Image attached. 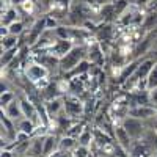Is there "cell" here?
Here are the masks:
<instances>
[{
    "label": "cell",
    "instance_id": "1",
    "mask_svg": "<svg viewBox=\"0 0 157 157\" xmlns=\"http://www.w3.org/2000/svg\"><path fill=\"white\" fill-rule=\"evenodd\" d=\"M86 58V44H78V46H74L66 55L63 58H60V71L69 74L75 66L80 64V61H83Z\"/></svg>",
    "mask_w": 157,
    "mask_h": 157
},
{
    "label": "cell",
    "instance_id": "2",
    "mask_svg": "<svg viewBox=\"0 0 157 157\" xmlns=\"http://www.w3.org/2000/svg\"><path fill=\"white\" fill-rule=\"evenodd\" d=\"M24 74H25V78H27L30 83L39 85L43 80H47L49 78L50 71L41 63H33V64H27V66H25Z\"/></svg>",
    "mask_w": 157,
    "mask_h": 157
},
{
    "label": "cell",
    "instance_id": "3",
    "mask_svg": "<svg viewBox=\"0 0 157 157\" xmlns=\"http://www.w3.org/2000/svg\"><path fill=\"white\" fill-rule=\"evenodd\" d=\"M123 127L126 129V132L130 135V138H132L134 141H138L146 134V123L141 121V120H137V118H132V116L124 118Z\"/></svg>",
    "mask_w": 157,
    "mask_h": 157
},
{
    "label": "cell",
    "instance_id": "4",
    "mask_svg": "<svg viewBox=\"0 0 157 157\" xmlns=\"http://www.w3.org/2000/svg\"><path fill=\"white\" fill-rule=\"evenodd\" d=\"M63 113L72 120H77L83 115V104L80 102V99L72 94L63 96Z\"/></svg>",
    "mask_w": 157,
    "mask_h": 157
},
{
    "label": "cell",
    "instance_id": "5",
    "mask_svg": "<svg viewBox=\"0 0 157 157\" xmlns=\"http://www.w3.org/2000/svg\"><path fill=\"white\" fill-rule=\"evenodd\" d=\"M19 102H21V107H22V113H24V118L30 120L33 124H36L38 127H43L41 126V120H39V113H38V107L36 104H33L27 94H21L19 98Z\"/></svg>",
    "mask_w": 157,
    "mask_h": 157
},
{
    "label": "cell",
    "instance_id": "6",
    "mask_svg": "<svg viewBox=\"0 0 157 157\" xmlns=\"http://www.w3.org/2000/svg\"><path fill=\"white\" fill-rule=\"evenodd\" d=\"M127 116L137 118V120L141 121H149L157 116V110L154 105H135L127 110Z\"/></svg>",
    "mask_w": 157,
    "mask_h": 157
},
{
    "label": "cell",
    "instance_id": "7",
    "mask_svg": "<svg viewBox=\"0 0 157 157\" xmlns=\"http://www.w3.org/2000/svg\"><path fill=\"white\" fill-rule=\"evenodd\" d=\"M86 60H90L93 64H102L104 63V50L102 44L96 39L90 41L86 44Z\"/></svg>",
    "mask_w": 157,
    "mask_h": 157
},
{
    "label": "cell",
    "instance_id": "8",
    "mask_svg": "<svg viewBox=\"0 0 157 157\" xmlns=\"http://www.w3.org/2000/svg\"><path fill=\"white\" fill-rule=\"evenodd\" d=\"M74 46L75 44L71 41V39H61V38H58L55 41V44L47 50V54H50L52 57H55V58L60 60V58H63L64 55H66Z\"/></svg>",
    "mask_w": 157,
    "mask_h": 157
},
{
    "label": "cell",
    "instance_id": "9",
    "mask_svg": "<svg viewBox=\"0 0 157 157\" xmlns=\"http://www.w3.org/2000/svg\"><path fill=\"white\" fill-rule=\"evenodd\" d=\"M112 38H113V25L109 22H101L94 30V39L102 44L112 41Z\"/></svg>",
    "mask_w": 157,
    "mask_h": 157
},
{
    "label": "cell",
    "instance_id": "10",
    "mask_svg": "<svg viewBox=\"0 0 157 157\" xmlns=\"http://www.w3.org/2000/svg\"><path fill=\"white\" fill-rule=\"evenodd\" d=\"M2 112L10 118V120H13L14 123H19L21 120H24V113H22V107H21V102L19 99L16 98L14 101H13L10 105H6L5 109H2Z\"/></svg>",
    "mask_w": 157,
    "mask_h": 157
},
{
    "label": "cell",
    "instance_id": "11",
    "mask_svg": "<svg viewBox=\"0 0 157 157\" xmlns=\"http://www.w3.org/2000/svg\"><path fill=\"white\" fill-rule=\"evenodd\" d=\"M44 141H46V135H35L30 140V148H29V155L33 157H44Z\"/></svg>",
    "mask_w": 157,
    "mask_h": 157
},
{
    "label": "cell",
    "instance_id": "12",
    "mask_svg": "<svg viewBox=\"0 0 157 157\" xmlns=\"http://www.w3.org/2000/svg\"><path fill=\"white\" fill-rule=\"evenodd\" d=\"M115 140H116L118 145L123 146L126 151H129L130 148H132V143H134V140L130 138V135L126 132V129L123 127V124L120 127H115Z\"/></svg>",
    "mask_w": 157,
    "mask_h": 157
},
{
    "label": "cell",
    "instance_id": "13",
    "mask_svg": "<svg viewBox=\"0 0 157 157\" xmlns=\"http://www.w3.org/2000/svg\"><path fill=\"white\" fill-rule=\"evenodd\" d=\"M21 10L17 6H10L6 10H2V25L3 27H10L13 22L21 19Z\"/></svg>",
    "mask_w": 157,
    "mask_h": 157
},
{
    "label": "cell",
    "instance_id": "14",
    "mask_svg": "<svg viewBox=\"0 0 157 157\" xmlns=\"http://www.w3.org/2000/svg\"><path fill=\"white\" fill-rule=\"evenodd\" d=\"M46 110L50 116V121L57 118L61 112H63V96L61 98H55V99H50V101H46Z\"/></svg>",
    "mask_w": 157,
    "mask_h": 157
},
{
    "label": "cell",
    "instance_id": "15",
    "mask_svg": "<svg viewBox=\"0 0 157 157\" xmlns=\"http://www.w3.org/2000/svg\"><path fill=\"white\" fill-rule=\"evenodd\" d=\"M99 16H101V22H109L112 24L113 21H118V14L113 3H107L99 8Z\"/></svg>",
    "mask_w": 157,
    "mask_h": 157
},
{
    "label": "cell",
    "instance_id": "16",
    "mask_svg": "<svg viewBox=\"0 0 157 157\" xmlns=\"http://www.w3.org/2000/svg\"><path fill=\"white\" fill-rule=\"evenodd\" d=\"M58 143H60V137H57L55 134H47L44 141V157H49L50 154L58 151Z\"/></svg>",
    "mask_w": 157,
    "mask_h": 157
},
{
    "label": "cell",
    "instance_id": "17",
    "mask_svg": "<svg viewBox=\"0 0 157 157\" xmlns=\"http://www.w3.org/2000/svg\"><path fill=\"white\" fill-rule=\"evenodd\" d=\"M78 145V141L77 138L74 137H69V135H63L60 137V143H58V149L61 151H66V152H72Z\"/></svg>",
    "mask_w": 157,
    "mask_h": 157
},
{
    "label": "cell",
    "instance_id": "18",
    "mask_svg": "<svg viewBox=\"0 0 157 157\" xmlns=\"http://www.w3.org/2000/svg\"><path fill=\"white\" fill-rule=\"evenodd\" d=\"M19 52H21V46L13 47V49H8V50H2V58H0L2 68H8V66H10V63L19 55Z\"/></svg>",
    "mask_w": 157,
    "mask_h": 157
},
{
    "label": "cell",
    "instance_id": "19",
    "mask_svg": "<svg viewBox=\"0 0 157 157\" xmlns=\"http://www.w3.org/2000/svg\"><path fill=\"white\" fill-rule=\"evenodd\" d=\"M2 50H8V49H13V47H17L21 46V36H16V35H5L2 36Z\"/></svg>",
    "mask_w": 157,
    "mask_h": 157
},
{
    "label": "cell",
    "instance_id": "20",
    "mask_svg": "<svg viewBox=\"0 0 157 157\" xmlns=\"http://www.w3.org/2000/svg\"><path fill=\"white\" fill-rule=\"evenodd\" d=\"M93 140H94V135H93V130H90V129H83V132L78 135V138H77L78 145L88 146V148H91V145H93Z\"/></svg>",
    "mask_w": 157,
    "mask_h": 157
},
{
    "label": "cell",
    "instance_id": "21",
    "mask_svg": "<svg viewBox=\"0 0 157 157\" xmlns=\"http://www.w3.org/2000/svg\"><path fill=\"white\" fill-rule=\"evenodd\" d=\"M8 32H10L11 35L22 36L25 32H27V29H25V24H24V21H22V19H19V21L13 22V24L10 25V27H8Z\"/></svg>",
    "mask_w": 157,
    "mask_h": 157
},
{
    "label": "cell",
    "instance_id": "22",
    "mask_svg": "<svg viewBox=\"0 0 157 157\" xmlns=\"http://www.w3.org/2000/svg\"><path fill=\"white\" fill-rule=\"evenodd\" d=\"M146 86H148V91H152L157 88V61L154 63V66L146 78Z\"/></svg>",
    "mask_w": 157,
    "mask_h": 157
},
{
    "label": "cell",
    "instance_id": "23",
    "mask_svg": "<svg viewBox=\"0 0 157 157\" xmlns=\"http://www.w3.org/2000/svg\"><path fill=\"white\" fill-rule=\"evenodd\" d=\"M17 96L13 93V91L10 90V91H5V93H2V98H0V104H2V109H5L6 105H10V104L14 101Z\"/></svg>",
    "mask_w": 157,
    "mask_h": 157
},
{
    "label": "cell",
    "instance_id": "24",
    "mask_svg": "<svg viewBox=\"0 0 157 157\" xmlns=\"http://www.w3.org/2000/svg\"><path fill=\"white\" fill-rule=\"evenodd\" d=\"M91 151L88 146H82V145H77V148L72 151V157H90Z\"/></svg>",
    "mask_w": 157,
    "mask_h": 157
},
{
    "label": "cell",
    "instance_id": "25",
    "mask_svg": "<svg viewBox=\"0 0 157 157\" xmlns=\"http://www.w3.org/2000/svg\"><path fill=\"white\" fill-rule=\"evenodd\" d=\"M130 151H132V157H148V155H149L145 145H137L135 149L130 148Z\"/></svg>",
    "mask_w": 157,
    "mask_h": 157
},
{
    "label": "cell",
    "instance_id": "26",
    "mask_svg": "<svg viewBox=\"0 0 157 157\" xmlns=\"http://www.w3.org/2000/svg\"><path fill=\"white\" fill-rule=\"evenodd\" d=\"M49 157H72V152H66V151L58 149V151H55L54 154H50Z\"/></svg>",
    "mask_w": 157,
    "mask_h": 157
},
{
    "label": "cell",
    "instance_id": "27",
    "mask_svg": "<svg viewBox=\"0 0 157 157\" xmlns=\"http://www.w3.org/2000/svg\"><path fill=\"white\" fill-rule=\"evenodd\" d=\"M0 157H16V155H14V152H13L11 149L5 148V149H2V152H0Z\"/></svg>",
    "mask_w": 157,
    "mask_h": 157
},
{
    "label": "cell",
    "instance_id": "28",
    "mask_svg": "<svg viewBox=\"0 0 157 157\" xmlns=\"http://www.w3.org/2000/svg\"><path fill=\"white\" fill-rule=\"evenodd\" d=\"M149 98H151V104H157V88L155 90H152V91H149Z\"/></svg>",
    "mask_w": 157,
    "mask_h": 157
},
{
    "label": "cell",
    "instance_id": "29",
    "mask_svg": "<svg viewBox=\"0 0 157 157\" xmlns=\"http://www.w3.org/2000/svg\"><path fill=\"white\" fill-rule=\"evenodd\" d=\"M107 3H113V0H94V5L96 6H104V5H107Z\"/></svg>",
    "mask_w": 157,
    "mask_h": 157
},
{
    "label": "cell",
    "instance_id": "30",
    "mask_svg": "<svg viewBox=\"0 0 157 157\" xmlns=\"http://www.w3.org/2000/svg\"><path fill=\"white\" fill-rule=\"evenodd\" d=\"M148 57H149V58H154V60L157 61V47H154V49L149 52V55H148Z\"/></svg>",
    "mask_w": 157,
    "mask_h": 157
},
{
    "label": "cell",
    "instance_id": "31",
    "mask_svg": "<svg viewBox=\"0 0 157 157\" xmlns=\"http://www.w3.org/2000/svg\"><path fill=\"white\" fill-rule=\"evenodd\" d=\"M154 47H157V35H155V41H154ZM152 47V49H154Z\"/></svg>",
    "mask_w": 157,
    "mask_h": 157
},
{
    "label": "cell",
    "instance_id": "32",
    "mask_svg": "<svg viewBox=\"0 0 157 157\" xmlns=\"http://www.w3.org/2000/svg\"><path fill=\"white\" fill-rule=\"evenodd\" d=\"M24 157H33V155H29V154H27V155H24Z\"/></svg>",
    "mask_w": 157,
    "mask_h": 157
},
{
    "label": "cell",
    "instance_id": "33",
    "mask_svg": "<svg viewBox=\"0 0 157 157\" xmlns=\"http://www.w3.org/2000/svg\"><path fill=\"white\" fill-rule=\"evenodd\" d=\"M154 107H155V110H157V104H155V105H154Z\"/></svg>",
    "mask_w": 157,
    "mask_h": 157
},
{
    "label": "cell",
    "instance_id": "34",
    "mask_svg": "<svg viewBox=\"0 0 157 157\" xmlns=\"http://www.w3.org/2000/svg\"><path fill=\"white\" fill-rule=\"evenodd\" d=\"M99 157H107V155H99Z\"/></svg>",
    "mask_w": 157,
    "mask_h": 157
}]
</instances>
